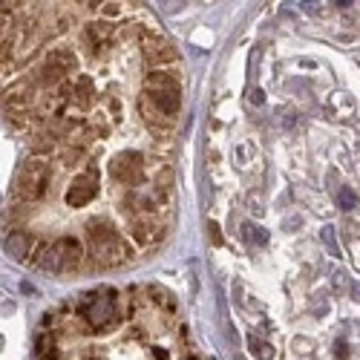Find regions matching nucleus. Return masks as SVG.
<instances>
[{
	"instance_id": "obj_1",
	"label": "nucleus",
	"mask_w": 360,
	"mask_h": 360,
	"mask_svg": "<svg viewBox=\"0 0 360 360\" xmlns=\"http://www.w3.org/2000/svg\"><path fill=\"white\" fill-rule=\"evenodd\" d=\"M86 243H89V257L104 268H115L133 259V245L107 222H89L86 225Z\"/></svg>"
},
{
	"instance_id": "obj_2",
	"label": "nucleus",
	"mask_w": 360,
	"mask_h": 360,
	"mask_svg": "<svg viewBox=\"0 0 360 360\" xmlns=\"http://www.w3.org/2000/svg\"><path fill=\"white\" fill-rule=\"evenodd\" d=\"M78 317L86 323V332H110L122 323L118 311V294L112 288H101L93 294H84L78 303Z\"/></svg>"
},
{
	"instance_id": "obj_3",
	"label": "nucleus",
	"mask_w": 360,
	"mask_h": 360,
	"mask_svg": "<svg viewBox=\"0 0 360 360\" xmlns=\"http://www.w3.org/2000/svg\"><path fill=\"white\" fill-rule=\"evenodd\" d=\"M84 259V248L75 236H61L58 243L52 245H41L38 254L32 257L35 265H41L44 271H52V274H70L81 265Z\"/></svg>"
},
{
	"instance_id": "obj_4",
	"label": "nucleus",
	"mask_w": 360,
	"mask_h": 360,
	"mask_svg": "<svg viewBox=\"0 0 360 360\" xmlns=\"http://www.w3.org/2000/svg\"><path fill=\"white\" fill-rule=\"evenodd\" d=\"M144 89H147L144 96L153 101L162 112H167V115L176 118L179 107H182V86H179V81H176L170 72L153 70V72L144 78Z\"/></svg>"
},
{
	"instance_id": "obj_5",
	"label": "nucleus",
	"mask_w": 360,
	"mask_h": 360,
	"mask_svg": "<svg viewBox=\"0 0 360 360\" xmlns=\"http://www.w3.org/2000/svg\"><path fill=\"white\" fill-rule=\"evenodd\" d=\"M49 179H52V170H49L46 162L29 159V162H23V167L18 170L12 191H15V196L23 199V202H38V199L49 191Z\"/></svg>"
},
{
	"instance_id": "obj_6",
	"label": "nucleus",
	"mask_w": 360,
	"mask_h": 360,
	"mask_svg": "<svg viewBox=\"0 0 360 360\" xmlns=\"http://www.w3.org/2000/svg\"><path fill=\"white\" fill-rule=\"evenodd\" d=\"M144 167H147V162H144V156L141 153H136V150H127V153H118L115 159H112V165H110V173H112V179L115 182H122V185H141L144 182Z\"/></svg>"
},
{
	"instance_id": "obj_7",
	"label": "nucleus",
	"mask_w": 360,
	"mask_h": 360,
	"mask_svg": "<svg viewBox=\"0 0 360 360\" xmlns=\"http://www.w3.org/2000/svg\"><path fill=\"white\" fill-rule=\"evenodd\" d=\"M96 193H98V170L89 165L81 176H75V182L70 185L67 205L70 207H84V205H89V202L96 199Z\"/></svg>"
},
{
	"instance_id": "obj_8",
	"label": "nucleus",
	"mask_w": 360,
	"mask_h": 360,
	"mask_svg": "<svg viewBox=\"0 0 360 360\" xmlns=\"http://www.w3.org/2000/svg\"><path fill=\"white\" fill-rule=\"evenodd\" d=\"M130 236H133V243H136L139 248H153V245H159V243H162V236H165V225H162L156 217L144 214L141 219H136V222H133Z\"/></svg>"
},
{
	"instance_id": "obj_9",
	"label": "nucleus",
	"mask_w": 360,
	"mask_h": 360,
	"mask_svg": "<svg viewBox=\"0 0 360 360\" xmlns=\"http://www.w3.org/2000/svg\"><path fill=\"white\" fill-rule=\"evenodd\" d=\"M141 52H144V61H147L150 67L176 61V49H173L165 38H159V35H153V32H144V35H141Z\"/></svg>"
},
{
	"instance_id": "obj_10",
	"label": "nucleus",
	"mask_w": 360,
	"mask_h": 360,
	"mask_svg": "<svg viewBox=\"0 0 360 360\" xmlns=\"http://www.w3.org/2000/svg\"><path fill=\"white\" fill-rule=\"evenodd\" d=\"M35 104V86H15V89H9L6 93V101H4V107H6V112H29V107Z\"/></svg>"
},
{
	"instance_id": "obj_11",
	"label": "nucleus",
	"mask_w": 360,
	"mask_h": 360,
	"mask_svg": "<svg viewBox=\"0 0 360 360\" xmlns=\"http://www.w3.org/2000/svg\"><path fill=\"white\" fill-rule=\"evenodd\" d=\"M44 64H49L52 70H58L61 75H67L70 70L78 67V58H75L72 49H52V52L46 55V61H44Z\"/></svg>"
},
{
	"instance_id": "obj_12",
	"label": "nucleus",
	"mask_w": 360,
	"mask_h": 360,
	"mask_svg": "<svg viewBox=\"0 0 360 360\" xmlns=\"http://www.w3.org/2000/svg\"><path fill=\"white\" fill-rule=\"evenodd\" d=\"M29 245H32V236L23 233V231L9 233V239H6V248H9V254H12V257H18V259H26Z\"/></svg>"
},
{
	"instance_id": "obj_13",
	"label": "nucleus",
	"mask_w": 360,
	"mask_h": 360,
	"mask_svg": "<svg viewBox=\"0 0 360 360\" xmlns=\"http://www.w3.org/2000/svg\"><path fill=\"white\" fill-rule=\"evenodd\" d=\"M86 35L101 44V41H107V38L112 35V26H110V23H89V26H86Z\"/></svg>"
},
{
	"instance_id": "obj_14",
	"label": "nucleus",
	"mask_w": 360,
	"mask_h": 360,
	"mask_svg": "<svg viewBox=\"0 0 360 360\" xmlns=\"http://www.w3.org/2000/svg\"><path fill=\"white\" fill-rule=\"evenodd\" d=\"M323 243H326L328 254H332V257H340V248H338V239H335V228H332V225H326V228H323Z\"/></svg>"
},
{
	"instance_id": "obj_15",
	"label": "nucleus",
	"mask_w": 360,
	"mask_h": 360,
	"mask_svg": "<svg viewBox=\"0 0 360 360\" xmlns=\"http://www.w3.org/2000/svg\"><path fill=\"white\" fill-rule=\"evenodd\" d=\"M52 147H55V139H49V136H35V141H32V153H35V156H41V153H52Z\"/></svg>"
},
{
	"instance_id": "obj_16",
	"label": "nucleus",
	"mask_w": 360,
	"mask_h": 360,
	"mask_svg": "<svg viewBox=\"0 0 360 360\" xmlns=\"http://www.w3.org/2000/svg\"><path fill=\"white\" fill-rule=\"evenodd\" d=\"M245 239H248V243H254V245H265V243H268V233H265L262 228L245 225Z\"/></svg>"
},
{
	"instance_id": "obj_17",
	"label": "nucleus",
	"mask_w": 360,
	"mask_h": 360,
	"mask_svg": "<svg viewBox=\"0 0 360 360\" xmlns=\"http://www.w3.org/2000/svg\"><path fill=\"white\" fill-rule=\"evenodd\" d=\"M338 205L343 207V211H352V207L357 205V196H354V191H352V188H343V191L338 193Z\"/></svg>"
},
{
	"instance_id": "obj_18",
	"label": "nucleus",
	"mask_w": 360,
	"mask_h": 360,
	"mask_svg": "<svg viewBox=\"0 0 360 360\" xmlns=\"http://www.w3.org/2000/svg\"><path fill=\"white\" fill-rule=\"evenodd\" d=\"M248 343H251V352H254L257 357H262V360H271V357H274V352H271V349H268L265 343H259L257 338H251Z\"/></svg>"
},
{
	"instance_id": "obj_19",
	"label": "nucleus",
	"mask_w": 360,
	"mask_h": 360,
	"mask_svg": "<svg viewBox=\"0 0 360 360\" xmlns=\"http://www.w3.org/2000/svg\"><path fill=\"white\" fill-rule=\"evenodd\" d=\"M101 15L104 18H118V15H122V0H110V4H104Z\"/></svg>"
},
{
	"instance_id": "obj_20",
	"label": "nucleus",
	"mask_w": 360,
	"mask_h": 360,
	"mask_svg": "<svg viewBox=\"0 0 360 360\" xmlns=\"http://www.w3.org/2000/svg\"><path fill=\"white\" fill-rule=\"evenodd\" d=\"M211 239H214V245H222V231L217 222H211Z\"/></svg>"
},
{
	"instance_id": "obj_21",
	"label": "nucleus",
	"mask_w": 360,
	"mask_h": 360,
	"mask_svg": "<svg viewBox=\"0 0 360 360\" xmlns=\"http://www.w3.org/2000/svg\"><path fill=\"white\" fill-rule=\"evenodd\" d=\"M349 357V346H346V340H340L338 343V360H346Z\"/></svg>"
},
{
	"instance_id": "obj_22",
	"label": "nucleus",
	"mask_w": 360,
	"mask_h": 360,
	"mask_svg": "<svg viewBox=\"0 0 360 360\" xmlns=\"http://www.w3.org/2000/svg\"><path fill=\"white\" fill-rule=\"evenodd\" d=\"M251 98H254L257 104H262V98H265V96H262V89H254V96H251Z\"/></svg>"
},
{
	"instance_id": "obj_23",
	"label": "nucleus",
	"mask_w": 360,
	"mask_h": 360,
	"mask_svg": "<svg viewBox=\"0 0 360 360\" xmlns=\"http://www.w3.org/2000/svg\"><path fill=\"white\" fill-rule=\"evenodd\" d=\"M153 357H156V360H165V357H167V352H165V349H156V352H153Z\"/></svg>"
},
{
	"instance_id": "obj_24",
	"label": "nucleus",
	"mask_w": 360,
	"mask_h": 360,
	"mask_svg": "<svg viewBox=\"0 0 360 360\" xmlns=\"http://www.w3.org/2000/svg\"><path fill=\"white\" fill-rule=\"evenodd\" d=\"M185 360H199V357H196V354H188V357H185Z\"/></svg>"
},
{
	"instance_id": "obj_25",
	"label": "nucleus",
	"mask_w": 360,
	"mask_h": 360,
	"mask_svg": "<svg viewBox=\"0 0 360 360\" xmlns=\"http://www.w3.org/2000/svg\"><path fill=\"white\" fill-rule=\"evenodd\" d=\"M338 4H340V6H346V4H349V0H338Z\"/></svg>"
}]
</instances>
